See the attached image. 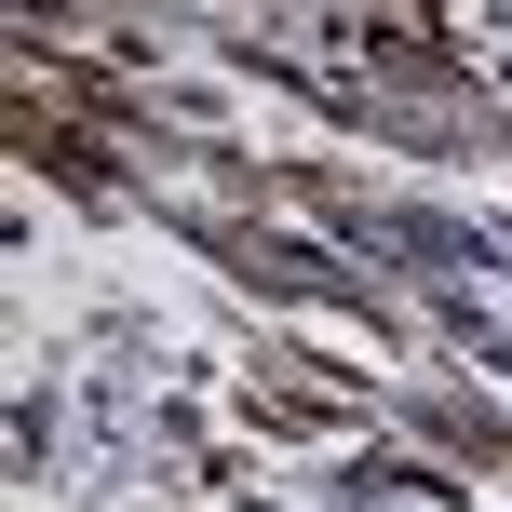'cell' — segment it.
Returning a JSON list of instances; mask_svg holds the SVG:
<instances>
[{
    "label": "cell",
    "instance_id": "6da1fadb",
    "mask_svg": "<svg viewBox=\"0 0 512 512\" xmlns=\"http://www.w3.org/2000/svg\"><path fill=\"white\" fill-rule=\"evenodd\" d=\"M189 243H203L216 270L270 283V297H310V310H364V324H391L378 270H351V256H310V243H270V230H256V216H189Z\"/></svg>",
    "mask_w": 512,
    "mask_h": 512
},
{
    "label": "cell",
    "instance_id": "7a4b0ae2",
    "mask_svg": "<svg viewBox=\"0 0 512 512\" xmlns=\"http://www.w3.org/2000/svg\"><path fill=\"white\" fill-rule=\"evenodd\" d=\"M14 149L41 162L54 189H81V203H108V189H122V162L95 149V108H68L54 81H14Z\"/></svg>",
    "mask_w": 512,
    "mask_h": 512
},
{
    "label": "cell",
    "instance_id": "3957f363",
    "mask_svg": "<svg viewBox=\"0 0 512 512\" xmlns=\"http://www.w3.org/2000/svg\"><path fill=\"white\" fill-rule=\"evenodd\" d=\"M418 432L459 445V459H486V472H512V418H499V405H472V391H432V405H418Z\"/></svg>",
    "mask_w": 512,
    "mask_h": 512
}]
</instances>
